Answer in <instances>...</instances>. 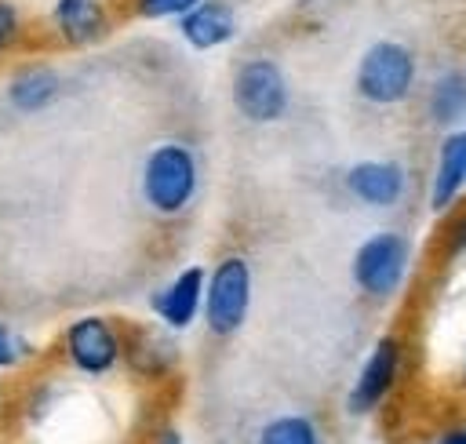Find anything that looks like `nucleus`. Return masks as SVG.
I'll list each match as a JSON object with an SVG mask.
<instances>
[{
	"mask_svg": "<svg viewBox=\"0 0 466 444\" xmlns=\"http://www.w3.org/2000/svg\"><path fill=\"white\" fill-rule=\"evenodd\" d=\"M200 186L197 153L182 142H160L142 164V197L157 215H178L189 207Z\"/></svg>",
	"mask_w": 466,
	"mask_h": 444,
	"instance_id": "1",
	"label": "nucleus"
},
{
	"mask_svg": "<svg viewBox=\"0 0 466 444\" xmlns=\"http://www.w3.org/2000/svg\"><path fill=\"white\" fill-rule=\"evenodd\" d=\"M415 87V55L397 40L371 44L357 62V91L371 106H397Z\"/></svg>",
	"mask_w": 466,
	"mask_h": 444,
	"instance_id": "2",
	"label": "nucleus"
},
{
	"mask_svg": "<svg viewBox=\"0 0 466 444\" xmlns=\"http://www.w3.org/2000/svg\"><path fill=\"white\" fill-rule=\"evenodd\" d=\"M251 309V266L244 255H226L204 277V320L215 335H233Z\"/></svg>",
	"mask_w": 466,
	"mask_h": 444,
	"instance_id": "3",
	"label": "nucleus"
},
{
	"mask_svg": "<svg viewBox=\"0 0 466 444\" xmlns=\"http://www.w3.org/2000/svg\"><path fill=\"white\" fill-rule=\"evenodd\" d=\"M408 262H411V244L404 233L397 229L371 233L353 255V284L368 298H393L404 284Z\"/></svg>",
	"mask_w": 466,
	"mask_h": 444,
	"instance_id": "4",
	"label": "nucleus"
},
{
	"mask_svg": "<svg viewBox=\"0 0 466 444\" xmlns=\"http://www.w3.org/2000/svg\"><path fill=\"white\" fill-rule=\"evenodd\" d=\"M291 87L273 58H248L233 76V106L251 124H273L288 113Z\"/></svg>",
	"mask_w": 466,
	"mask_h": 444,
	"instance_id": "5",
	"label": "nucleus"
},
{
	"mask_svg": "<svg viewBox=\"0 0 466 444\" xmlns=\"http://www.w3.org/2000/svg\"><path fill=\"white\" fill-rule=\"evenodd\" d=\"M62 349H66V360L80 375H109L120 364L124 342H120V331L106 317H80L66 328Z\"/></svg>",
	"mask_w": 466,
	"mask_h": 444,
	"instance_id": "6",
	"label": "nucleus"
},
{
	"mask_svg": "<svg viewBox=\"0 0 466 444\" xmlns=\"http://www.w3.org/2000/svg\"><path fill=\"white\" fill-rule=\"evenodd\" d=\"M400 368H404V346H400V338H393V335L379 338L375 349L368 353V360L360 364L357 378H353V389L346 397V408L353 415L375 411L393 393V386L400 378Z\"/></svg>",
	"mask_w": 466,
	"mask_h": 444,
	"instance_id": "7",
	"label": "nucleus"
},
{
	"mask_svg": "<svg viewBox=\"0 0 466 444\" xmlns=\"http://www.w3.org/2000/svg\"><path fill=\"white\" fill-rule=\"evenodd\" d=\"M408 175L397 160H360L346 171V193L371 207H390L404 197Z\"/></svg>",
	"mask_w": 466,
	"mask_h": 444,
	"instance_id": "8",
	"label": "nucleus"
},
{
	"mask_svg": "<svg viewBox=\"0 0 466 444\" xmlns=\"http://www.w3.org/2000/svg\"><path fill=\"white\" fill-rule=\"evenodd\" d=\"M153 309L167 328H175V331L189 328L197 320V313L204 309V269L200 266L182 269L167 288H160L153 295Z\"/></svg>",
	"mask_w": 466,
	"mask_h": 444,
	"instance_id": "9",
	"label": "nucleus"
},
{
	"mask_svg": "<svg viewBox=\"0 0 466 444\" xmlns=\"http://www.w3.org/2000/svg\"><path fill=\"white\" fill-rule=\"evenodd\" d=\"M178 29H182V40L197 51H211V47H222L233 40L237 33V11L226 4V0H200L193 11H186L178 18Z\"/></svg>",
	"mask_w": 466,
	"mask_h": 444,
	"instance_id": "10",
	"label": "nucleus"
},
{
	"mask_svg": "<svg viewBox=\"0 0 466 444\" xmlns=\"http://www.w3.org/2000/svg\"><path fill=\"white\" fill-rule=\"evenodd\" d=\"M462 186H466V131H451L437 153V171H433V186H430L433 211H448L459 200Z\"/></svg>",
	"mask_w": 466,
	"mask_h": 444,
	"instance_id": "11",
	"label": "nucleus"
},
{
	"mask_svg": "<svg viewBox=\"0 0 466 444\" xmlns=\"http://www.w3.org/2000/svg\"><path fill=\"white\" fill-rule=\"evenodd\" d=\"M55 29L66 44H91L106 33V11L98 0H55Z\"/></svg>",
	"mask_w": 466,
	"mask_h": 444,
	"instance_id": "12",
	"label": "nucleus"
},
{
	"mask_svg": "<svg viewBox=\"0 0 466 444\" xmlns=\"http://www.w3.org/2000/svg\"><path fill=\"white\" fill-rule=\"evenodd\" d=\"M58 87H62V80H58L55 69H47V66H25V69H18V73L11 76V84H7V102H11L18 113H40L44 106L55 102Z\"/></svg>",
	"mask_w": 466,
	"mask_h": 444,
	"instance_id": "13",
	"label": "nucleus"
},
{
	"mask_svg": "<svg viewBox=\"0 0 466 444\" xmlns=\"http://www.w3.org/2000/svg\"><path fill=\"white\" fill-rule=\"evenodd\" d=\"M426 106H430V116L437 124H444V127H451L455 120H462L466 116V73L462 69L441 73L433 80V87H430Z\"/></svg>",
	"mask_w": 466,
	"mask_h": 444,
	"instance_id": "14",
	"label": "nucleus"
},
{
	"mask_svg": "<svg viewBox=\"0 0 466 444\" xmlns=\"http://www.w3.org/2000/svg\"><path fill=\"white\" fill-rule=\"evenodd\" d=\"M255 444H320V433L309 415H277L258 429Z\"/></svg>",
	"mask_w": 466,
	"mask_h": 444,
	"instance_id": "15",
	"label": "nucleus"
},
{
	"mask_svg": "<svg viewBox=\"0 0 466 444\" xmlns=\"http://www.w3.org/2000/svg\"><path fill=\"white\" fill-rule=\"evenodd\" d=\"M200 0H135V11L142 18H182L186 11H193Z\"/></svg>",
	"mask_w": 466,
	"mask_h": 444,
	"instance_id": "16",
	"label": "nucleus"
},
{
	"mask_svg": "<svg viewBox=\"0 0 466 444\" xmlns=\"http://www.w3.org/2000/svg\"><path fill=\"white\" fill-rule=\"evenodd\" d=\"M18 33H22V18H18L15 4L0 0V55L18 40Z\"/></svg>",
	"mask_w": 466,
	"mask_h": 444,
	"instance_id": "17",
	"label": "nucleus"
},
{
	"mask_svg": "<svg viewBox=\"0 0 466 444\" xmlns=\"http://www.w3.org/2000/svg\"><path fill=\"white\" fill-rule=\"evenodd\" d=\"M466 247V215L448 229V240H444V251L448 255H455V251H462Z\"/></svg>",
	"mask_w": 466,
	"mask_h": 444,
	"instance_id": "18",
	"label": "nucleus"
},
{
	"mask_svg": "<svg viewBox=\"0 0 466 444\" xmlns=\"http://www.w3.org/2000/svg\"><path fill=\"white\" fill-rule=\"evenodd\" d=\"M15 357H18V349H15V338L0 328V368H7V364H15Z\"/></svg>",
	"mask_w": 466,
	"mask_h": 444,
	"instance_id": "19",
	"label": "nucleus"
},
{
	"mask_svg": "<svg viewBox=\"0 0 466 444\" xmlns=\"http://www.w3.org/2000/svg\"><path fill=\"white\" fill-rule=\"evenodd\" d=\"M433 444H466V426H451V429H444Z\"/></svg>",
	"mask_w": 466,
	"mask_h": 444,
	"instance_id": "20",
	"label": "nucleus"
},
{
	"mask_svg": "<svg viewBox=\"0 0 466 444\" xmlns=\"http://www.w3.org/2000/svg\"><path fill=\"white\" fill-rule=\"evenodd\" d=\"M157 444H182V437H178V429H160Z\"/></svg>",
	"mask_w": 466,
	"mask_h": 444,
	"instance_id": "21",
	"label": "nucleus"
},
{
	"mask_svg": "<svg viewBox=\"0 0 466 444\" xmlns=\"http://www.w3.org/2000/svg\"><path fill=\"white\" fill-rule=\"evenodd\" d=\"M462 378H466V371H462Z\"/></svg>",
	"mask_w": 466,
	"mask_h": 444,
	"instance_id": "22",
	"label": "nucleus"
}]
</instances>
